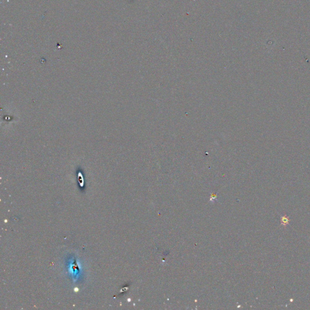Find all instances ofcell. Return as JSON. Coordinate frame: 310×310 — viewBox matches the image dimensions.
Here are the masks:
<instances>
[{
	"label": "cell",
	"mask_w": 310,
	"mask_h": 310,
	"mask_svg": "<svg viewBox=\"0 0 310 310\" xmlns=\"http://www.w3.org/2000/svg\"><path fill=\"white\" fill-rule=\"evenodd\" d=\"M289 219L288 217L286 215H284V216H282L281 218V224L283 225H287L289 223Z\"/></svg>",
	"instance_id": "cell-1"
}]
</instances>
